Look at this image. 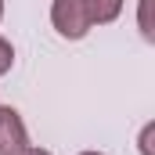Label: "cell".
Instances as JSON below:
<instances>
[{
  "mask_svg": "<svg viewBox=\"0 0 155 155\" xmlns=\"http://www.w3.org/2000/svg\"><path fill=\"white\" fill-rule=\"evenodd\" d=\"M11 65H15V47L0 36V76H4V72H11Z\"/></svg>",
  "mask_w": 155,
  "mask_h": 155,
  "instance_id": "obj_5",
  "label": "cell"
},
{
  "mask_svg": "<svg viewBox=\"0 0 155 155\" xmlns=\"http://www.w3.org/2000/svg\"><path fill=\"white\" fill-rule=\"evenodd\" d=\"M137 25H141V36L152 43V40H155V25H152V0H141V11H137Z\"/></svg>",
  "mask_w": 155,
  "mask_h": 155,
  "instance_id": "obj_4",
  "label": "cell"
},
{
  "mask_svg": "<svg viewBox=\"0 0 155 155\" xmlns=\"http://www.w3.org/2000/svg\"><path fill=\"white\" fill-rule=\"evenodd\" d=\"M79 155H101V152H79Z\"/></svg>",
  "mask_w": 155,
  "mask_h": 155,
  "instance_id": "obj_8",
  "label": "cell"
},
{
  "mask_svg": "<svg viewBox=\"0 0 155 155\" xmlns=\"http://www.w3.org/2000/svg\"><path fill=\"white\" fill-rule=\"evenodd\" d=\"M90 11V25H108L123 15V0H87Z\"/></svg>",
  "mask_w": 155,
  "mask_h": 155,
  "instance_id": "obj_3",
  "label": "cell"
},
{
  "mask_svg": "<svg viewBox=\"0 0 155 155\" xmlns=\"http://www.w3.org/2000/svg\"><path fill=\"white\" fill-rule=\"evenodd\" d=\"M51 22H54L58 36H65V40H83L94 29L87 0H54L51 4Z\"/></svg>",
  "mask_w": 155,
  "mask_h": 155,
  "instance_id": "obj_1",
  "label": "cell"
},
{
  "mask_svg": "<svg viewBox=\"0 0 155 155\" xmlns=\"http://www.w3.org/2000/svg\"><path fill=\"white\" fill-rule=\"evenodd\" d=\"M18 155H51V152H47V148H33V144H25Z\"/></svg>",
  "mask_w": 155,
  "mask_h": 155,
  "instance_id": "obj_7",
  "label": "cell"
},
{
  "mask_svg": "<svg viewBox=\"0 0 155 155\" xmlns=\"http://www.w3.org/2000/svg\"><path fill=\"white\" fill-rule=\"evenodd\" d=\"M0 18H4V0H0Z\"/></svg>",
  "mask_w": 155,
  "mask_h": 155,
  "instance_id": "obj_9",
  "label": "cell"
},
{
  "mask_svg": "<svg viewBox=\"0 0 155 155\" xmlns=\"http://www.w3.org/2000/svg\"><path fill=\"white\" fill-rule=\"evenodd\" d=\"M25 144H29V134L22 116L11 105H0V155H18Z\"/></svg>",
  "mask_w": 155,
  "mask_h": 155,
  "instance_id": "obj_2",
  "label": "cell"
},
{
  "mask_svg": "<svg viewBox=\"0 0 155 155\" xmlns=\"http://www.w3.org/2000/svg\"><path fill=\"white\" fill-rule=\"evenodd\" d=\"M152 137H155V123H148V126L141 130V155H155V148H152Z\"/></svg>",
  "mask_w": 155,
  "mask_h": 155,
  "instance_id": "obj_6",
  "label": "cell"
}]
</instances>
